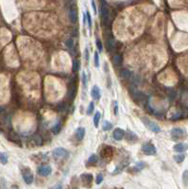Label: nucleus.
Returning a JSON list of instances; mask_svg holds the SVG:
<instances>
[{"label":"nucleus","mask_w":188,"mask_h":189,"mask_svg":"<svg viewBox=\"0 0 188 189\" xmlns=\"http://www.w3.org/2000/svg\"><path fill=\"white\" fill-rule=\"evenodd\" d=\"M141 121L143 122V124L148 128V130H150L153 132H161V128L159 127V125H157L155 122L151 121L150 119H148V117H141Z\"/></svg>","instance_id":"f257e3e1"},{"label":"nucleus","mask_w":188,"mask_h":189,"mask_svg":"<svg viewBox=\"0 0 188 189\" xmlns=\"http://www.w3.org/2000/svg\"><path fill=\"white\" fill-rule=\"evenodd\" d=\"M102 4V7H101V17L103 19V22L105 25H109V22H110V10H109L106 2H101Z\"/></svg>","instance_id":"f03ea898"},{"label":"nucleus","mask_w":188,"mask_h":189,"mask_svg":"<svg viewBox=\"0 0 188 189\" xmlns=\"http://www.w3.org/2000/svg\"><path fill=\"white\" fill-rule=\"evenodd\" d=\"M22 176H23L24 181H25V182L27 184H31L33 182V181H34L33 174L31 173L29 168H24L22 170Z\"/></svg>","instance_id":"7ed1b4c3"},{"label":"nucleus","mask_w":188,"mask_h":189,"mask_svg":"<svg viewBox=\"0 0 188 189\" xmlns=\"http://www.w3.org/2000/svg\"><path fill=\"white\" fill-rule=\"evenodd\" d=\"M68 151L66 150L64 148H56V149L53 150L52 152V155L53 157L56 159H61V158H64V157H67L68 156Z\"/></svg>","instance_id":"20e7f679"},{"label":"nucleus","mask_w":188,"mask_h":189,"mask_svg":"<svg viewBox=\"0 0 188 189\" xmlns=\"http://www.w3.org/2000/svg\"><path fill=\"white\" fill-rule=\"evenodd\" d=\"M37 172H38V174L40 175V176H43V177H46V176H48V175L51 174L52 168H51V166H50V165H41L40 167H38Z\"/></svg>","instance_id":"39448f33"},{"label":"nucleus","mask_w":188,"mask_h":189,"mask_svg":"<svg viewBox=\"0 0 188 189\" xmlns=\"http://www.w3.org/2000/svg\"><path fill=\"white\" fill-rule=\"evenodd\" d=\"M142 150L146 155H154L156 153V148L152 144H146L142 148Z\"/></svg>","instance_id":"423d86ee"},{"label":"nucleus","mask_w":188,"mask_h":189,"mask_svg":"<svg viewBox=\"0 0 188 189\" xmlns=\"http://www.w3.org/2000/svg\"><path fill=\"white\" fill-rule=\"evenodd\" d=\"M125 133H126V132H125V130H122V129H119V128H118V129H115L113 132V139L116 140V141H121L125 137Z\"/></svg>","instance_id":"0eeeda50"},{"label":"nucleus","mask_w":188,"mask_h":189,"mask_svg":"<svg viewBox=\"0 0 188 189\" xmlns=\"http://www.w3.org/2000/svg\"><path fill=\"white\" fill-rule=\"evenodd\" d=\"M170 133H171V135L173 137L179 138V137L186 135V130H184V129H181V128H174V129H172L171 130Z\"/></svg>","instance_id":"6e6552de"},{"label":"nucleus","mask_w":188,"mask_h":189,"mask_svg":"<svg viewBox=\"0 0 188 189\" xmlns=\"http://www.w3.org/2000/svg\"><path fill=\"white\" fill-rule=\"evenodd\" d=\"M173 149H174V151H176V152L181 153V152H184L185 150H187L188 145L184 144V143H179V144H176L173 146Z\"/></svg>","instance_id":"1a4fd4ad"},{"label":"nucleus","mask_w":188,"mask_h":189,"mask_svg":"<svg viewBox=\"0 0 188 189\" xmlns=\"http://www.w3.org/2000/svg\"><path fill=\"white\" fill-rule=\"evenodd\" d=\"M91 96L94 99L96 100H99L101 97V94H100V89L98 88V86H96L95 85L94 87L92 88V91H91Z\"/></svg>","instance_id":"9d476101"},{"label":"nucleus","mask_w":188,"mask_h":189,"mask_svg":"<svg viewBox=\"0 0 188 189\" xmlns=\"http://www.w3.org/2000/svg\"><path fill=\"white\" fill-rule=\"evenodd\" d=\"M69 19L72 23H76L77 20H78V14H77V10H76L74 8H70L69 9Z\"/></svg>","instance_id":"9b49d317"},{"label":"nucleus","mask_w":188,"mask_h":189,"mask_svg":"<svg viewBox=\"0 0 188 189\" xmlns=\"http://www.w3.org/2000/svg\"><path fill=\"white\" fill-rule=\"evenodd\" d=\"M85 135V129L82 127H80L77 129V130H76V138H77V140L78 141H80V140L83 139V137H84Z\"/></svg>","instance_id":"f8f14e48"},{"label":"nucleus","mask_w":188,"mask_h":189,"mask_svg":"<svg viewBox=\"0 0 188 189\" xmlns=\"http://www.w3.org/2000/svg\"><path fill=\"white\" fill-rule=\"evenodd\" d=\"M120 75L125 80H129V78L132 77V74L130 73V71L128 70V69H123L121 72H120Z\"/></svg>","instance_id":"ddd939ff"},{"label":"nucleus","mask_w":188,"mask_h":189,"mask_svg":"<svg viewBox=\"0 0 188 189\" xmlns=\"http://www.w3.org/2000/svg\"><path fill=\"white\" fill-rule=\"evenodd\" d=\"M146 166H147V164L145 163V162H137L136 165H134L133 170H135V171H140V170L144 169Z\"/></svg>","instance_id":"4468645a"},{"label":"nucleus","mask_w":188,"mask_h":189,"mask_svg":"<svg viewBox=\"0 0 188 189\" xmlns=\"http://www.w3.org/2000/svg\"><path fill=\"white\" fill-rule=\"evenodd\" d=\"M126 138H127L128 140H129V142H133V141H136L138 138H137L136 134L135 133H133V132H128V133L126 134Z\"/></svg>","instance_id":"2eb2a0df"},{"label":"nucleus","mask_w":188,"mask_h":189,"mask_svg":"<svg viewBox=\"0 0 188 189\" xmlns=\"http://www.w3.org/2000/svg\"><path fill=\"white\" fill-rule=\"evenodd\" d=\"M113 64L115 66H120L122 64V57L120 55H115L113 57Z\"/></svg>","instance_id":"dca6fc26"},{"label":"nucleus","mask_w":188,"mask_h":189,"mask_svg":"<svg viewBox=\"0 0 188 189\" xmlns=\"http://www.w3.org/2000/svg\"><path fill=\"white\" fill-rule=\"evenodd\" d=\"M112 128H113L112 123L109 122V121H107V120H104L103 121V124H102V129H103V130H105V132H108V130H110Z\"/></svg>","instance_id":"f3484780"},{"label":"nucleus","mask_w":188,"mask_h":189,"mask_svg":"<svg viewBox=\"0 0 188 189\" xmlns=\"http://www.w3.org/2000/svg\"><path fill=\"white\" fill-rule=\"evenodd\" d=\"M100 116H101L100 113H99V112H96V114H95V116H94V125H95V127H96V128H97V127H98V125H99Z\"/></svg>","instance_id":"a211bd4d"},{"label":"nucleus","mask_w":188,"mask_h":189,"mask_svg":"<svg viewBox=\"0 0 188 189\" xmlns=\"http://www.w3.org/2000/svg\"><path fill=\"white\" fill-rule=\"evenodd\" d=\"M184 159H185V156L184 154H178V155H175L174 156V160L176 161L177 163H181V162H184Z\"/></svg>","instance_id":"6ab92c4d"},{"label":"nucleus","mask_w":188,"mask_h":189,"mask_svg":"<svg viewBox=\"0 0 188 189\" xmlns=\"http://www.w3.org/2000/svg\"><path fill=\"white\" fill-rule=\"evenodd\" d=\"M0 163L2 165H6L8 163V156L2 152H0Z\"/></svg>","instance_id":"aec40b11"},{"label":"nucleus","mask_w":188,"mask_h":189,"mask_svg":"<svg viewBox=\"0 0 188 189\" xmlns=\"http://www.w3.org/2000/svg\"><path fill=\"white\" fill-rule=\"evenodd\" d=\"M80 61L77 59L73 60V71H75V72H78L79 69H80Z\"/></svg>","instance_id":"412c9836"},{"label":"nucleus","mask_w":188,"mask_h":189,"mask_svg":"<svg viewBox=\"0 0 188 189\" xmlns=\"http://www.w3.org/2000/svg\"><path fill=\"white\" fill-rule=\"evenodd\" d=\"M81 179L83 180V182H91L93 181V176L90 174H83V175H81Z\"/></svg>","instance_id":"4be33fe9"},{"label":"nucleus","mask_w":188,"mask_h":189,"mask_svg":"<svg viewBox=\"0 0 188 189\" xmlns=\"http://www.w3.org/2000/svg\"><path fill=\"white\" fill-rule=\"evenodd\" d=\"M61 121H59V122L57 123L56 125L53 127V129H52L53 133H58V132L61 130Z\"/></svg>","instance_id":"5701e85b"},{"label":"nucleus","mask_w":188,"mask_h":189,"mask_svg":"<svg viewBox=\"0 0 188 189\" xmlns=\"http://www.w3.org/2000/svg\"><path fill=\"white\" fill-rule=\"evenodd\" d=\"M94 62L96 67H98L99 66V55H98V51H96L94 54Z\"/></svg>","instance_id":"b1692460"},{"label":"nucleus","mask_w":188,"mask_h":189,"mask_svg":"<svg viewBox=\"0 0 188 189\" xmlns=\"http://www.w3.org/2000/svg\"><path fill=\"white\" fill-rule=\"evenodd\" d=\"M75 91H76V87L74 86V87H72L71 86L70 88H69L68 90V97L70 99H73L74 97H75Z\"/></svg>","instance_id":"393cba45"},{"label":"nucleus","mask_w":188,"mask_h":189,"mask_svg":"<svg viewBox=\"0 0 188 189\" xmlns=\"http://www.w3.org/2000/svg\"><path fill=\"white\" fill-rule=\"evenodd\" d=\"M94 109H95V103L94 102H90L89 105H88V108H87V114H92V113L94 112Z\"/></svg>","instance_id":"a878e982"},{"label":"nucleus","mask_w":188,"mask_h":189,"mask_svg":"<svg viewBox=\"0 0 188 189\" xmlns=\"http://www.w3.org/2000/svg\"><path fill=\"white\" fill-rule=\"evenodd\" d=\"M65 45L67 46V48H69V49H71L72 47H73L74 45V41L72 38H69V39H67V40L65 41Z\"/></svg>","instance_id":"bb28decb"},{"label":"nucleus","mask_w":188,"mask_h":189,"mask_svg":"<svg viewBox=\"0 0 188 189\" xmlns=\"http://www.w3.org/2000/svg\"><path fill=\"white\" fill-rule=\"evenodd\" d=\"M106 46H107V49L110 51V50H112L114 47V43H113V41H111V40H108L107 41V43H106Z\"/></svg>","instance_id":"cd10ccee"},{"label":"nucleus","mask_w":188,"mask_h":189,"mask_svg":"<svg viewBox=\"0 0 188 189\" xmlns=\"http://www.w3.org/2000/svg\"><path fill=\"white\" fill-rule=\"evenodd\" d=\"M97 156L96 155V154H93V155L90 156V158L88 159V163L90 164H94V163H96L97 162Z\"/></svg>","instance_id":"c85d7f7f"},{"label":"nucleus","mask_w":188,"mask_h":189,"mask_svg":"<svg viewBox=\"0 0 188 189\" xmlns=\"http://www.w3.org/2000/svg\"><path fill=\"white\" fill-rule=\"evenodd\" d=\"M86 18H87L88 21V25H89V28L92 27V17H91V14H90L89 12H86Z\"/></svg>","instance_id":"c756f323"},{"label":"nucleus","mask_w":188,"mask_h":189,"mask_svg":"<svg viewBox=\"0 0 188 189\" xmlns=\"http://www.w3.org/2000/svg\"><path fill=\"white\" fill-rule=\"evenodd\" d=\"M182 180L184 183H188V170H184V175H182Z\"/></svg>","instance_id":"7c9ffc66"},{"label":"nucleus","mask_w":188,"mask_h":189,"mask_svg":"<svg viewBox=\"0 0 188 189\" xmlns=\"http://www.w3.org/2000/svg\"><path fill=\"white\" fill-rule=\"evenodd\" d=\"M82 84H83V87H86V84H87V76L85 74V72L82 73Z\"/></svg>","instance_id":"2f4dec72"},{"label":"nucleus","mask_w":188,"mask_h":189,"mask_svg":"<svg viewBox=\"0 0 188 189\" xmlns=\"http://www.w3.org/2000/svg\"><path fill=\"white\" fill-rule=\"evenodd\" d=\"M102 181H103V176L101 174L97 175V177H96V184H100L101 182H102Z\"/></svg>","instance_id":"473e14b6"},{"label":"nucleus","mask_w":188,"mask_h":189,"mask_svg":"<svg viewBox=\"0 0 188 189\" xmlns=\"http://www.w3.org/2000/svg\"><path fill=\"white\" fill-rule=\"evenodd\" d=\"M96 46H97V49H98V51H102V49H103V47H102V43H101L100 40H96Z\"/></svg>","instance_id":"72a5a7b5"},{"label":"nucleus","mask_w":188,"mask_h":189,"mask_svg":"<svg viewBox=\"0 0 188 189\" xmlns=\"http://www.w3.org/2000/svg\"><path fill=\"white\" fill-rule=\"evenodd\" d=\"M0 189H7V184L5 182L4 179H1V182H0Z\"/></svg>","instance_id":"f704fd0d"},{"label":"nucleus","mask_w":188,"mask_h":189,"mask_svg":"<svg viewBox=\"0 0 188 189\" xmlns=\"http://www.w3.org/2000/svg\"><path fill=\"white\" fill-rule=\"evenodd\" d=\"M114 114L115 116H117L118 113V102L117 101H114Z\"/></svg>","instance_id":"c9c22d12"},{"label":"nucleus","mask_w":188,"mask_h":189,"mask_svg":"<svg viewBox=\"0 0 188 189\" xmlns=\"http://www.w3.org/2000/svg\"><path fill=\"white\" fill-rule=\"evenodd\" d=\"M84 58H85V60H86V61H89V50H88V48H86V49H85Z\"/></svg>","instance_id":"e433bc0d"},{"label":"nucleus","mask_w":188,"mask_h":189,"mask_svg":"<svg viewBox=\"0 0 188 189\" xmlns=\"http://www.w3.org/2000/svg\"><path fill=\"white\" fill-rule=\"evenodd\" d=\"M181 116V113H177L175 116H171L170 118H171V119H174V120H175V119H178V118H180Z\"/></svg>","instance_id":"4c0bfd02"},{"label":"nucleus","mask_w":188,"mask_h":189,"mask_svg":"<svg viewBox=\"0 0 188 189\" xmlns=\"http://www.w3.org/2000/svg\"><path fill=\"white\" fill-rule=\"evenodd\" d=\"M92 6H93V9H94L95 13H96V4H95L94 1H92Z\"/></svg>","instance_id":"58836bf2"},{"label":"nucleus","mask_w":188,"mask_h":189,"mask_svg":"<svg viewBox=\"0 0 188 189\" xmlns=\"http://www.w3.org/2000/svg\"><path fill=\"white\" fill-rule=\"evenodd\" d=\"M11 189H19V188H18V186H17V185H12Z\"/></svg>","instance_id":"ea45409f"},{"label":"nucleus","mask_w":188,"mask_h":189,"mask_svg":"<svg viewBox=\"0 0 188 189\" xmlns=\"http://www.w3.org/2000/svg\"><path fill=\"white\" fill-rule=\"evenodd\" d=\"M55 189H62V186H61V185H58Z\"/></svg>","instance_id":"a19ab883"},{"label":"nucleus","mask_w":188,"mask_h":189,"mask_svg":"<svg viewBox=\"0 0 188 189\" xmlns=\"http://www.w3.org/2000/svg\"><path fill=\"white\" fill-rule=\"evenodd\" d=\"M0 110H1V109H0Z\"/></svg>","instance_id":"79ce46f5"}]
</instances>
